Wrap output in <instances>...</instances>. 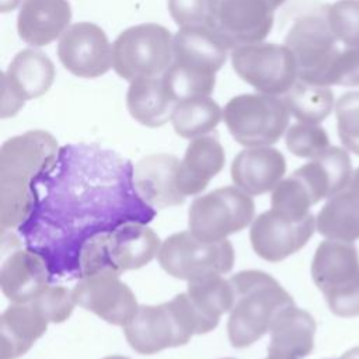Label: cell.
I'll list each match as a JSON object with an SVG mask.
<instances>
[{"label": "cell", "mask_w": 359, "mask_h": 359, "mask_svg": "<svg viewBox=\"0 0 359 359\" xmlns=\"http://www.w3.org/2000/svg\"><path fill=\"white\" fill-rule=\"evenodd\" d=\"M289 112L300 122L320 123L332 109L334 94L328 87L313 86L297 80L282 98Z\"/></svg>", "instance_id": "4dcf8cb0"}, {"label": "cell", "mask_w": 359, "mask_h": 359, "mask_svg": "<svg viewBox=\"0 0 359 359\" xmlns=\"http://www.w3.org/2000/svg\"><path fill=\"white\" fill-rule=\"evenodd\" d=\"M231 65L238 77L262 94H286L297 81V63L286 45L250 43L231 52Z\"/></svg>", "instance_id": "8fae6325"}, {"label": "cell", "mask_w": 359, "mask_h": 359, "mask_svg": "<svg viewBox=\"0 0 359 359\" xmlns=\"http://www.w3.org/2000/svg\"><path fill=\"white\" fill-rule=\"evenodd\" d=\"M222 359H234V358H222Z\"/></svg>", "instance_id": "bcb514c9"}, {"label": "cell", "mask_w": 359, "mask_h": 359, "mask_svg": "<svg viewBox=\"0 0 359 359\" xmlns=\"http://www.w3.org/2000/svg\"><path fill=\"white\" fill-rule=\"evenodd\" d=\"M102 359H129L126 356H122V355H111V356H105Z\"/></svg>", "instance_id": "ee69618b"}, {"label": "cell", "mask_w": 359, "mask_h": 359, "mask_svg": "<svg viewBox=\"0 0 359 359\" xmlns=\"http://www.w3.org/2000/svg\"><path fill=\"white\" fill-rule=\"evenodd\" d=\"M57 56L74 76L95 79L112 66V48L105 32L93 22H76L60 36Z\"/></svg>", "instance_id": "9a60e30c"}, {"label": "cell", "mask_w": 359, "mask_h": 359, "mask_svg": "<svg viewBox=\"0 0 359 359\" xmlns=\"http://www.w3.org/2000/svg\"><path fill=\"white\" fill-rule=\"evenodd\" d=\"M168 11L180 27L202 24L208 18V0H168Z\"/></svg>", "instance_id": "ab89813d"}, {"label": "cell", "mask_w": 359, "mask_h": 359, "mask_svg": "<svg viewBox=\"0 0 359 359\" xmlns=\"http://www.w3.org/2000/svg\"><path fill=\"white\" fill-rule=\"evenodd\" d=\"M269 0H208L206 24L229 49L261 42L272 29Z\"/></svg>", "instance_id": "7c38bea8"}, {"label": "cell", "mask_w": 359, "mask_h": 359, "mask_svg": "<svg viewBox=\"0 0 359 359\" xmlns=\"http://www.w3.org/2000/svg\"><path fill=\"white\" fill-rule=\"evenodd\" d=\"M358 273L359 255L352 243L327 238L317 247L311 278L323 293L349 283Z\"/></svg>", "instance_id": "484cf974"}, {"label": "cell", "mask_w": 359, "mask_h": 359, "mask_svg": "<svg viewBox=\"0 0 359 359\" xmlns=\"http://www.w3.org/2000/svg\"><path fill=\"white\" fill-rule=\"evenodd\" d=\"M313 205L316 203L310 192L294 174L282 180L272 191L271 209L286 217L294 220L306 219L311 215L310 208Z\"/></svg>", "instance_id": "d6a6232c"}, {"label": "cell", "mask_w": 359, "mask_h": 359, "mask_svg": "<svg viewBox=\"0 0 359 359\" xmlns=\"http://www.w3.org/2000/svg\"><path fill=\"white\" fill-rule=\"evenodd\" d=\"M160 247L158 236L146 223H125L86 245L79 262V278L100 271L121 275L139 269L158 254Z\"/></svg>", "instance_id": "5b68a950"}, {"label": "cell", "mask_w": 359, "mask_h": 359, "mask_svg": "<svg viewBox=\"0 0 359 359\" xmlns=\"http://www.w3.org/2000/svg\"><path fill=\"white\" fill-rule=\"evenodd\" d=\"M161 80L175 102L182 100L210 95L215 90V74L181 66L175 62L164 72Z\"/></svg>", "instance_id": "1f68e13d"}, {"label": "cell", "mask_w": 359, "mask_h": 359, "mask_svg": "<svg viewBox=\"0 0 359 359\" xmlns=\"http://www.w3.org/2000/svg\"><path fill=\"white\" fill-rule=\"evenodd\" d=\"M157 258L168 275L191 282L227 273L234 264V248L229 240L208 243L188 230L168 236L161 243Z\"/></svg>", "instance_id": "9c48e42d"}, {"label": "cell", "mask_w": 359, "mask_h": 359, "mask_svg": "<svg viewBox=\"0 0 359 359\" xmlns=\"http://www.w3.org/2000/svg\"><path fill=\"white\" fill-rule=\"evenodd\" d=\"M286 147L297 157L314 158L330 147L327 132L317 123H294L285 136Z\"/></svg>", "instance_id": "e575fe53"}, {"label": "cell", "mask_w": 359, "mask_h": 359, "mask_svg": "<svg viewBox=\"0 0 359 359\" xmlns=\"http://www.w3.org/2000/svg\"><path fill=\"white\" fill-rule=\"evenodd\" d=\"M348 184H351V185H353V187H356L359 189V167L352 172V177H351Z\"/></svg>", "instance_id": "7bdbcfd3"}, {"label": "cell", "mask_w": 359, "mask_h": 359, "mask_svg": "<svg viewBox=\"0 0 359 359\" xmlns=\"http://www.w3.org/2000/svg\"><path fill=\"white\" fill-rule=\"evenodd\" d=\"M224 149L217 137L205 135L189 142L180 163L178 188L182 195L201 194L224 167Z\"/></svg>", "instance_id": "cb8c5ba5"}, {"label": "cell", "mask_w": 359, "mask_h": 359, "mask_svg": "<svg viewBox=\"0 0 359 359\" xmlns=\"http://www.w3.org/2000/svg\"><path fill=\"white\" fill-rule=\"evenodd\" d=\"M325 20L337 41L359 46V0H338L327 7Z\"/></svg>", "instance_id": "836d02e7"}, {"label": "cell", "mask_w": 359, "mask_h": 359, "mask_svg": "<svg viewBox=\"0 0 359 359\" xmlns=\"http://www.w3.org/2000/svg\"><path fill=\"white\" fill-rule=\"evenodd\" d=\"M175 63L216 74L226 63L229 48L206 24L185 25L172 38Z\"/></svg>", "instance_id": "ffe728a7"}, {"label": "cell", "mask_w": 359, "mask_h": 359, "mask_svg": "<svg viewBox=\"0 0 359 359\" xmlns=\"http://www.w3.org/2000/svg\"><path fill=\"white\" fill-rule=\"evenodd\" d=\"M234 304L227 321L229 341L234 348H247L262 338L276 316L294 302L269 273L241 271L230 278Z\"/></svg>", "instance_id": "3957f363"}, {"label": "cell", "mask_w": 359, "mask_h": 359, "mask_svg": "<svg viewBox=\"0 0 359 359\" xmlns=\"http://www.w3.org/2000/svg\"><path fill=\"white\" fill-rule=\"evenodd\" d=\"M72 8L67 0H22L17 17L20 38L31 46H45L69 28Z\"/></svg>", "instance_id": "7402d4cb"}, {"label": "cell", "mask_w": 359, "mask_h": 359, "mask_svg": "<svg viewBox=\"0 0 359 359\" xmlns=\"http://www.w3.org/2000/svg\"><path fill=\"white\" fill-rule=\"evenodd\" d=\"M316 230L313 215L294 220L269 209L258 215L250 229V241L258 257L269 262H279L297 252Z\"/></svg>", "instance_id": "5bb4252c"}, {"label": "cell", "mask_w": 359, "mask_h": 359, "mask_svg": "<svg viewBox=\"0 0 359 359\" xmlns=\"http://www.w3.org/2000/svg\"><path fill=\"white\" fill-rule=\"evenodd\" d=\"M57 140L46 130L34 129L7 139L0 149V227L3 236L18 230L28 219L36 181L53 165Z\"/></svg>", "instance_id": "7a4b0ae2"}, {"label": "cell", "mask_w": 359, "mask_h": 359, "mask_svg": "<svg viewBox=\"0 0 359 359\" xmlns=\"http://www.w3.org/2000/svg\"><path fill=\"white\" fill-rule=\"evenodd\" d=\"M49 320L35 300L10 304L0 317V359H17L39 339Z\"/></svg>", "instance_id": "44dd1931"}, {"label": "cell", "mask_w": 359, "mask_h": 359, "mask_svg": "<svg viewBox=\"0 0 359 359\" xmlns=\"http://www.w3.org/2000/svg\"><path fill=\"white\" fill-rule=\"evenodd\" d=\"M175 101L168 94L161 77L136 79L130 81L126 94V107L130 116L139 123L157 128L171 121Z\"/></svg>", "instance_id": "4316f807"}, {"label": "cell", "mask_w": 359, "mask_h": 359, "mask_svg": "<svg viewBox=\"0 0 359 359\" xmlns=\"http://www.w3.org/2000/svg\"><path fill=\"white\" fill-rule=\"evenodd\" d=\"M285 45L297 63V80L328 87L334 63L341 52L325 18L304 15L289 29Z\"/></svg>", "instance_id": "30bf717a"}, {"label": "cell", "mask_w": 359, "mask_h": 359, "mask_svg": "<svg viewBox=\"0 0 359 359\" xmlns=\"http://www.w3.org/2000/svg\"><path fill=\"white\" fill-rule=\"evenodd\" d=\"M20 0H0V10L1 13H7L18 6Z\"/></svg>", "instance_id": "60d3db41"}, {"label": "cell", "mask_w": 359, "mask_h": 359, "mask_svg": "<svg viewBox=\"0 0 359 359\" xmlns=\"http://www.w3.org/2000/svg\"><path fill=\"white\" fill-rule=\"evenodd\" d=\"M265 359H303L314 348L316 321L310 313L293 306L273 320Z\"/></svg>", "instance_id": "603a6c76"}, {"label": "cell", "mask_w": 359, "mask_h": 359, "mask_svg": "<svg viewBox=\"0 0 359 359\" xmlns=\"http://www.w3.org/2000/svg\"><path fill=\"white\" fill-rule=\"evenodd\" d=\"M156 212L139 196L128 158L97 144H66L36 181L32 210L17 231L52 279L79 278L91 240L125 223H149Z\"/></svg>", "instance_id": "6da1fadb"}, {"label": "cell", "mask_w": 359, "mask_h": 359, "mask_svg": "<svg viewBox=\"0 0 359 359\" xmlns=\"http://www.w3.org/2000/svg\"><path fill=\"white\" fill-rule=\"evenodd\" d=\"M52 279L46 261L25 247L11 252L0 268V287L13 303H27L36 299Z\"/></svg>", "instance_id": "ac0fdd59"}, {"label": "cell", "mask_w": 359, "mask_h": 359, "mask_svg": "<svg viewBox=\"0 0 359 359\" xmlns=\"http://www.w3.org/2000/svg\"><path fill=\"white\" fill-rule=\"evenodd\" d=\"M286 160L283 154L271 146L247 147L231 163V180L234 185L251 196L262 195L283 180Z\"/></svg>", "instance_id": "d6986e66"}, {"label": "cell", "mask_w": 359, "mask_h": 359, "mask_svg": "<svg viewBox=\"0 0 359 359\" xmlns=\"http://www.w3.org/2000/svg\"><path fill=\"white\" fill-rule=\"evenodd\" d=\"M330 86L359 87V46H345L332 67Z\"/></svg>", "instance_id": "f35d334b"}, {"label": "cell", "mask_w": 359, "mask_h": 359, "mask_svg": "<svg viewBox=\"0 0 359 359\" xmlns=\"http://www.w3.org/2000/svg\"><path fill=\"white\" fill-rule=\"evenodd\" d=\"M72 290L77 306L114 325L125 327L139 309L132 289L111 271L81 276Z\"/></svg>", "instance_id": "4fadbf2b"}, {"label": "cell", "mask_w": 359, "mask_h": 359, "mask_svg": "<svg viewBox=\"0 0 359 359\" xmlns=\"http://www.w3.org/2000/svg\"><path fill=\"white\" fill-rule=\"evenodd\" d=\"M338 359H359V346L346 351V352H345L341 358H338Z\"/></svg>", "instance_id": "b9f144b4"}, {"label": "cell", "mask_w": 359, "mask_h": 359, "mask_svg": "<svg viewBox=\"0 0 359 359\" xmlns=\"http://www.w3.org/2000/svg\"><path fill=\"white\" fill-rule=\"evenodd\" d=\"M187 294L206 324L215 330L220 317L234 304V289L230 279L210 275L188 282Z\"/></svg>", "instance_id": "f1b7e54d"}, {"label": "cell", "mask_w": 359, "mask_h": 359, "mask_svg": "<svg viewBox=\"0 0 359 359\" xmlns=\"http://www.w3.org/2000/svg\"><path fill=\"white\" fill-rule=\"evenodd\" d=\"M55 66L42 52H18L3 76L1 118L13 116L27 100L43 95L55 80Z\"/></svg>", "instance_id": "2e32d148"}, {"label": "cell", "mask_w": 359, "mask_h": 359, "mask_svg": "<svg viewBox=\"0 0 359 359\" xmlns=\"http://www.w3.org/2000/svg\"><path fill=\"white\" fill-rule=\"evenodd\" d=\"M352 172L348 153L337 146H330L293 174L304 184L314 203H317L342 191L348 185Z\"/></svg>", "instance_id": "d4e9b609"}, {"label": "cell", "mask_w": 359, "mask_h": 359, "mask_svg": "<svg viewBox=\"0 0 359 359\" xmlns=\"http://www.w3.org/2000/svg\"><path fill=\"white\" fill-rule=\"evenodd\" d=\"M180 163L168 153L149 154L133 165V184L139 196L151 208L164 209L185 202L178 188Z\"/></svg>", "instance_id": "e0dca14e"}, {"label": "cell", "mask_w": 359, "mask_h": 359, "mask_svg": "<svg viewBox=\"0 0 359 359\" xmlns=\"http://www.w3.org/2000/svg\"><path fill=\"white\" fill-rule=\"evenodd\" d=\"M209 331L212 328L194 307L187 292L161 304L139 306L123 327L130 348L143 355L185 345L194 335Z\"/></svg>", "instance_id": "277c9868"}, {"label": "cell", "mask_w": 359, "mask_h": 359, "mask_svg": "<svg viewBox=\"0 0 359 359\" xmlns=\"http://www.w3.org/2000/svg\"><path fill=\"white\" fill-rule=\"evenodd\" d=\"M323 294L334 314L339 317L359 316V273L349 283Z\"/></svg>", "instance_id": "74e56055"}, {"label": "cell", "mask_w": 359, "mask_h": 359, "mask_svg": "<svg viewBox=\"0 0 359 359\" xmlns=\"http://www.w3.org/2000/svg\"><path fill=\"white\" fill-rule=\"evenodd\" d=\"M50 323L66 321L77 306L73 290L65 286H48L36 299H34Z\"/></svg>", "instance_id": "8d00e7d4"}, {"label": "cell", "mask_w": 359, "mask_h": 359, "mask_svg": "<svg viewBox=\"0 0 359 359\" xmlns=\"http://www.w3.org/2000/svg\"><path fill=\"white\" fill-rule=\"evenodd\" d=\"M269 1H271V4H272V6L275 7V10H276L285 0H269Z\"/></svg>", "instance_id": "f6af8a7d"}, {"label": "cell", "mask_w": 359, "mask_h": 359, "mask_svg": "<svg viewBox=\"0 0 359 359\" xmlns=\"http://www.w3.org/2000/svg\"><path fill=\"white\" fill-rule=\"evenodd\" d=\"M335 114L341 143L359 156V91L342 94L335 104Z\"/></svg>", "instance_id": "d590c367"}, {"label": "cell", "mask_w": 359, "mask_h": 359, "mask_svg": "<svg viewBox=\"0 0 359 359\" xmlns=\"http://www.w3.org/2000/svg\"><path fill=\"white\" fill-rule=\"evenodd\" d=\"M222 116L223 111L219 104L209 95H202L177 102L171 122L181 137L195 139L212 132Z\"/></svg>", "instance_id": "f546056e"}, {"label": "cell", "mask_w": 359, "mask_h": 359, "mask_svg": "<svg viewBox=\"0 0 359 359\" xmlns=\"http://www.w3.org/2000/svg\"><path fill=\"white\" fill-rule=\"evenodd\" d=\"M289 116L285 101L268 94L236 95L223 109L229 132L245 147L276 143L287 128Z\"/></svg>", "instance_id": "52a82bcc"}, {"label": "cell", "mask_w": 359, "mask_h": 359, "mask_svg": "<svg viewBox=\"0 0 359 359\" xmlns=\"http://www.w3.org/2000/svg\"><path fill=\"white\" fill-rule=\"evenodd\" d=\"M254 213L251 195L236 185L223 187L194 199L188 210V226L199 240L216 243L251 224Z\"/></svg>", "instance_id": "ba28073f"}, {"label": "cell", "mask_w": 359, "mask_h": 359, "mask_svg": "<svg viewBox=\"0 0 359 359\" xmlns=\"http://www.w3.org/2000/svg\"><path fill=\"white\" fill-rule=\"evenodd\" d=\"M171 32L156 22L133 25L112 43V67L128 81L161 77L174 60Z\"/></svg>", "instance_id": "8992f818"}, {"label": "cell", "mask_w": 359, "mask_h": 359, "mask_svg": "<svg viewBox=\"0 0 359 359\" xmlns=\"http://www.w3.org/2000/svg\"><path fill=\"white\" fill-rule=\"evenodd\" d=\"M316 229L330 240L352 243L359 238V189L348 184L328 198L316 217Z\"/></svg>", "instance_id": "83f0119b"}]
</instances>
